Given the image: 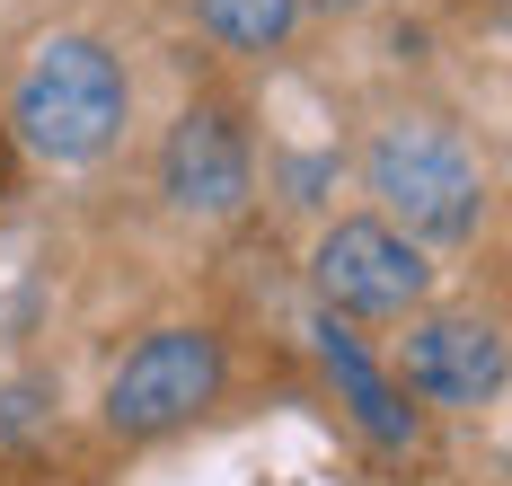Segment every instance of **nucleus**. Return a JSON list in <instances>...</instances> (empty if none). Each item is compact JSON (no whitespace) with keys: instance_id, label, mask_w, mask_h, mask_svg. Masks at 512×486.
I'll list each match as a JSON object with an SVG mask.
<instances>
[{"instance_id":"nucleus-1","label":"nucleus","mask_w":512,"mask_h":486,"mask_svg":"<svg viewBox=\"0 0 512 486\" xmlns=\"http://www.w3.org/2000/svg\"><path fill=\"white\" fill-rule=\"evenodd\" d=\"M362 177L389 204V230H407V239H477V221H486V168L433 115L380 124L362 151Z\"/></svg>"},{"instance_id":"nucleus-2","label":"nucleus","mask_w":512,"mask_h":486,"mask_svg":"<svg viewBox=\"0 0 512 486\" xmlns=\"http://www.w3.org/2000/svg\"><path fill=\"white\" fill-rule=\"evenodd\" d=\"M124 107H133V89H124V62L106 54L98 36H53L45 54L27 62V80H18V98H9V124H18V142L53 168H80L98 160L106 142L124 133Z\"/></svg>"},{"instance_id":"nucleus-7","label":"nucleus","mask_w":512,"mask_h":486,"mask_svg":"<svg viewBox=\"0 0 512 486\" xmlns=\"http://www.w3.org/2000/svg\"><path fill=\"white\" fill-rule=\"evenodd\" d=\"M318 363H327V380H336V398L354 407V425L380 442V451H407L415 442V407L398 398V380L380 372L371 354H362V336L354 327H336V319H318Z\"/></svg>"},{"instance_id":"nucleus-4","label":"nucleus","mask_w":512,"mask_h":486,"mask_svg":"<svg viewBox=\"0 0 512 486\" xmlns=\"http://www.w3.org/2000/svg\"><path fill=\"white\" fill-rule=\"evenodd\" d=\"M212 389H221V345L204 327H159V336H142L115 363L106 425L115 433H168V425H186L195 407H212Z\"/></svg>"},{"instance_id":"nucleus-6","label":"nucleus","mask_w":512,"mask_h":486,"mask_svg":"<svg viewBox=\"0 0 512 486\" xmlns=\"http://www.w3.org/2000/svg\"><path fill=\"white\" fill-rule=\"evenodd\" d=\"M504 327L495 319H468V310H451V319H424L407 336V389L415 398H433V407H486L495 389H504Z\"/></svg>"},{"instance_id":"nucleus-3","label":"nucleus","mask_w":512,"mask_h":486,"mask_svg":"<svg viewBox=\"0 0 512 486\" xmlns=\"http://www.w3.org/2000/svg\"><path fill=\"white\" fill-rule=\"evenodd\" d=\"M318 292H327V319L336 310L345 319H407L415 301L433 292V266H424V248L407 230L354 213L318 239Z\"/></svg>"},{"instance_id":"nucleus-8","label":"nucleus","mask_w":512,"mask_h":486,"mask_svg":"<svg viewBox=\"0 0 512 486\" xmlns=\"http://www.w3.org/2000/svg\"><path fill=\"white\" fill-rule=\"evenodd\" d=\"M195 18H204L221 45H239V54H265V45H283V36H292L301 0H195Z\"/></svg>"},{"instance_id":"nucleus-5","label":"nucleus","mask_w":512,"mask_h":486,"mask_svg":"<svg viewBox=\"0 0 512 486\" xmlns=\"http://www.w3.org/2000/svg\"><path fill=\"white\" fill-rule=\"evenodd\" d=\"M159 177H168V204H177L186 221H230V213H248V186H256L248 142H239V124H230L221 107H195L177 133H168Z\"/></svg>"}]
</instances>
